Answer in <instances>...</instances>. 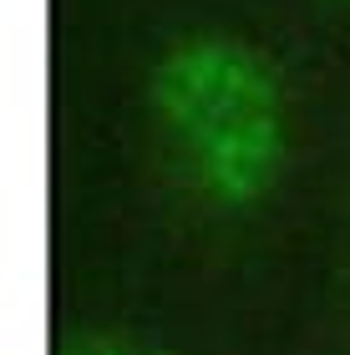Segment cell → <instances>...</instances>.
Wrapping results in <instances>:
<instances>
[{"label": "cell", "instance_id": "obj_1", "mask_svg": "<svg viewBox=\"0 0 350 355\" xmlns=\"http://www.w3.org/2000/svg\"><path fill=\"white\" fill-rule=\"evenodd\" d=\"M148 102L213 203L249 208L274 188L290 142L284 87L254 46L213 31L173 41L148 76Z\"/></svg>", "mask_w": 350, "mask_h": 355}, {"label": "cell", "instance_id": "obj_2", "mask_svg": "<svg viewBox=\"0 0 350 355\" xmlns=\"http://www.w3.org/2000/svg\"><path fill=\"white\" fill-rule=\"evenodd\" d=\"M56 355H157V350L137 345V340H122V335H76Z\"/></svg>", "mask_w": 350, "mask_h": 355}]
</instances>
